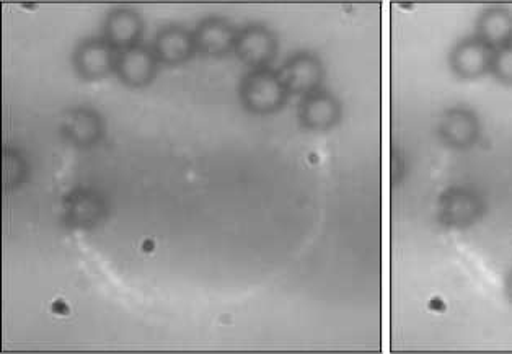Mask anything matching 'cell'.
<instances>
[{
	"label": "cell",
	"mask_w": 512,
	"mask_h": 354,
	"mask_svg": "<svg viewBox=\"0 0 512 354\" xmlns=\"http://www.w3.org/2000/svg\"><path fill=\"white\" fill-rule=\"evenodd\" d=\"M116 51L103 36H90L80 41L72 54V66L80 79L97 82L115 74Z\"/></svg>",
	"instance_id": "obj_6"
},
{
	"label": "cell",
	"mask_w": 512,
	"mask_h": 354,
	"mask_svg": "<svg viewBox=\"0 0 512 354\" xmlns=\"http://www.w3.org/2000/svg\"><path fill=\"white\" fill-rule=\"evenodd\" d=\"M144 18L133 7H113L103 20V38L116 51L141 45L144 35Z\"/></svg>",
	"instance_id": "obj_12"
},
{
	"label": "cell",
	"mask_w": 512,
	"mask_h": 354,
	"mask_svg": "<svg viewBox=\"0 0 512 354\" xmlns=\"http://www.w3.org/2000/svg\"><path fill=\"white\" fill-rule=\"evenodd\" d=\"M506 296L512 304V270L509 271L508 278H506Z\"/></svg>",
	"instance_id": "obj_18"
},
{
	"label": "cell",
	"mask_w": 512,
	"mask_h": 354,
	"mask_svg": "<svg viewBox=\"0 0 512 354\" xmlns=\"http://www.w3.org/2000/svg\"><path fill=\"white\" fill-rule=\"evenodd\" d=\"M28 160L22 151L15 147H5L2 154V185L5 191L17 190L27 182Z\"/></svg>",
	"instance_id": "obj_16"
},
{
	"label": "cell",
	"mask_w": 512,
	"mask_h": 354,
	"mask_svg": "<svg viewBox=\"0 0 512 354\" xmlns=\"http://www.w3.org/2000/svg\"><path fill=\"white\" fill-rule=\"evenodd\" d=\"M108 204L100 191L79 186L62 201V217L69 229L93 231L105 221Z\"/></svg>",
	"instance_id": "obj_4"
},
{
	"label": "cell",
	"mask_w": 512,
	"mask_h": 354,
	"mask_svg": "<svg viewBox=\"0 0 512 354\" xmlns=\"http://www.w3.org/2000/svg\"><path fill=\"white\" fill-rule=\"evenodd\" d=\"M343 107L336 95L320 89L301 98L297 107V120L310 131H330L340 123Z\"/></svg>",
	"instance_id": "obj_11"
},
{
	"label": "cell",
	"mask_w": 512,
	"mask_h": 354,
	"mask_svg": "<svg viewBox=\"0 0 512 354\" xmlns=\"http://www.w3.org/2000/svg\"><path fill=\"white\" fill-rule=\"evenodd\" d=\"M278 72L291 97L299 98L323 89V82L327 76L322 59L312 51L292 54L291 58H287L283 66L279 67Z\"/></svg>",
	"instance_id": "obj_3"
},
{
	"label": "cell",
	"mask_w": 512,
	"mask_h": 354,
	"mask_svg": "<svg viewBox=\"0 0 512 354\" xmlns=\"http://www.w3.org/2000/svg\"><path fill=\"white\" fill-rule=\"evenodd\" d=\"M61 136L72 147L87 151L105 136V120L95 108L84 105L71 108L62 115Z\"/></svg>",
	"instance_id": "obj_7"
},
{
	"label": "cell",
	"mask_w": 512,
	"mask_h": 354,
	"mask_svg": "<svg viewBox=\"0 0 512 354\" xmlns=\"http://www.w3.org/2000/svg\"><path fill=\"white\" fill-rule=\"evenodd\" d=\"M493 49L486 46L477 36H468L452 48L449 62L455 76L473 80L490 74Z\"/></svg>",
	"instance_id": "obj_13"
},
{
	"label": "cell",
	"mask_w": 512,
	"mask_h": 354,
	"mask_svg": "<svg viewBox=\"0 0 512 354\" xmlns=\"http://www.w3.org/2000/svg\"><path fill=\"white\" fill-rule=\"evenodd\" d=\"M485 201L477 191L455 186L442 193L439 198L437 216L442 226L449 229H468L482 219Z\"/></svg>",
	"instance_id": "obj_5"
},
{
	"label": "cell",
	"mask_w": 512,
	"mask_h": 354,
	"mask_svg": "<svg viewBox=\"0 0 512 354\" xmlns=\"http://www.w3.org/2000/svg\"><path fill=\"white\" fill-rule=\"evenodd\" d=\"M501 84L512 85V43L504 48L496 49L491 61V71Z\"/></svg>",
	"instance_id": "obj_17"
},
{
	"label": "cell",
	"mask_w": 512,
	"mask_h": 354,
	"mask_svg": "<svg viewBox=\"0 0 512 354\" xmlns=\"http://www.w3.org/2000/svg\"><path fill=\"white\" fill-rule=\"evenodd\" d=\"M278 53V36L265 23H247L239 28L234 54L248 71L271 67Z\"/></svg>",
	"instance_id": "obj_2"
},
{
	"label": "cell",
	"mask_w": 512,
	"mask_h": 354,
	"mask_svg": "<svg viewBox=\"0 0 512 354\" xmlns=\"http://www.w3.org/2000/svg\"><path fill=\"white\" fill-rule=\"evenodd\" d=\"M237 35L239 28H235L229 18L221 15L201 18L193 30L196 51L208 58H224L234 53Z\"/></svg>",
	"instance_id": "obj_10"
},
{
	"label": "cell",
	"mask_w": 512,
	"mask_h": 354,
	"mask_svg": "<svg viewBox=\"0 0 512 354\" xmlns=\"http://www.w3.org/2000/svg\"><path fill=\"white\" fill-rule=\"evenodd\" d=\"M239 97L242 107L256 116H270L286 107L291 93L278 71L271 67L248 71L240 80Z\"/></svg>",
	"instance_id": "obj_1"
},
{
	"label": "cell",
	"mask_w": 512,
	"mask_h": 354,
	"mask_svg": "<svg viewBox=\"0 0 512 354\" xmlns=\"http://www.w3.org/2000/svg\"><path fill=\"white\" fill-rule=\"evenodd\" d=\"M437 134L447 147L467 151L482 136V121L475 111L467 107H454L444 111L437 124Z\"/></svg>",
	"instance_id": "obj_8"
},
{
	"label": "cell",
	"mask_w": 512,
	"mask_h": 354,
	"mask_svg": "<svg viewBox=\"0 0 512 354\" xmlns=\"http://www.w3.org/2000/svg\"><path fill=\"white\" fill-rule=\"evenodd\" d=\"M475 36L493 51L512 43V10L504 5H488L478 15Z\"/></svg>",
	"instance_id": "obj_15"
},
{
	"label": "cell",
	"mask_w": 512,
	"mask_h": 354,
	"mask_svg": "<svg viewBox=\"0 0 512 354\" xmlns=\"http://www.w3.org/2000/svg\"><path fill=\"white\" fill-rule=\"evenodd\" d=\"M160 62L152 46L137 45L118 51L115 76L129 89H146L154 82Z\"/></svg>",
	"instance_id": "obj_9"
},
{
	"label": "cell",
	"mask_w": 512,
	"mask_h": 354,
	"mask_svg": "<svg viewBox=\"0 0 512 354\" xmlns=\"http://www.w3.org/2000/svg\"><path fill=\"white\" fill-rule=\"evenodd\" d=\"M152 49L157 61L165 66H181L198 53L193 30H188L180 23H168L160 28L155 35Z\"/></svg>",
	"instance_id": "obj_14"
}]
</instances>
